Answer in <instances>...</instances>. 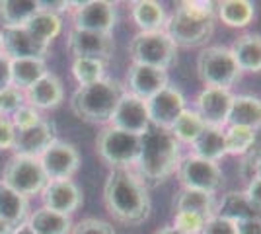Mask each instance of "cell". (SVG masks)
Listing matches in <instances>:
<instances>
[{
    "instance_id": "cell-6",
    "label": "cell",
    "mask_w": 261,
    "mask_h": 234,
    "mask_svg": "<svg viewBox=\"0 0 261 234\" xmlns=\"http://www.w3.org/2000/svg\"><path fill=\"white\" fill-rule=\"evenodd\" d=\"M96 152L111 170L135 168L141 152V137L106 125L96 137Z\"/></svg>"
},
{
    "instance_id": "cell-21",
    "label": "cell",
    "mask_w": 261,
    "mask_h": 234,
    "mask_svg": "<svg viewBox=\"0 0 261 234\" xmlns=\"http://www.w3.org/2000/svg\"><path fill=\"white\" fill-rule=\"evenodd\" d=\"M28 219H30L28 197L12 191L0 181V221H4L12 230H16L28 223Z\"/></svg>"
},
{
    "instance_id": "cell-45",
    "label": "cell",
    "mask_w": 261,
    "mask_h": 234,
    "mask_svg": "<svg viewBox=\"0 0 261 234\" xmlns=\"http://www.w3.org/2000/svg\"><path fill=\"white\" fill-rule=\"evenodd\" d=\"M10 86V59L0 53V90Z\"/></svg>"
},
{
    "instance_id": "cell-26",
    "label": "cell",
    "mask_w": 261,
    "mask_h": 234,
    "mask_svg": "<svg viewBox=\"0 0 261 234\" xmlns=\"http://www.w3.org/2000/svg\"><path fill=\"white\" fill-rule=\"evenodd\" d=\"M217 20L234 30H244L255 20V4L250 0L217 2Z\"/></svg>"
},
{
    "instance_id": "cell-3",
    "label": "cell",
    "mask_w": 261,
    "mask_h": 234,
    "mask_svg": "<svg viewBox=\"0 0 261 234\" xmlns=\"http://www.w3.org/2000/svg\"><path fill=\"white\" fill-rule=\"evenodd\" d=\"M217 4L205 0H187L175 8L164 25L175 47H205L215 34Z\"/></svg>"
},
{
    "instance_id": "cell-14",
    "label": "cell",
    "mask_w": 261,
    "mask_h": 234,
    "mask_svg": "<svg viewBox=\"0 0 261 234\" xmlns=\"http://www.w3.org/2000/svg\"><path fill=\"white\" fill-rule=\"evenodd\" d=\"M232 98H234V94L230 90L205 86L197 94L193 110L201 115V119L205 121L207 127L224 129L228 125V113L230 106H232Z\"/></svg>"
},
{
    "instance_id": "cell-28",
    "label": "cell",
    "mask_w": 261,
    "mask_h": 234,
    "mask_svg": "<svg viewBox=\"0 0 261 234\" xmlns=\"http://www.w3.org/2000/svg\"><path fill=\"white\" fill-rule=\"evenodd\" d=\"M28 226L33 234H70L72 230V219L61 215V213L49 211V209H37L30 215Z\"/></svg>"
},
{
    "instance_id": "cell-17",
    "label": "cell",
    "mask_w": 261,
    "mask_h": 234,
    "mask_svg": "<svg viewBox=\"0 0 261 234\" xmlns=\"http://www.w3.org/2000/svg\"><path fill=\"white\" fill-rule=\"evenodd\" d=\"M170 86V74L168 70L160 68L144 67V65H130L125 76V92H129L133 96L141 98V100H150L156 96L160 90Z\"/></svg>"
},
{
    "instance_id": "cell-2",
    "label": "cell",
    "mask_w": 261,
    "mask_h": 234,
    "mask_svg": "<svg viewBox=\"0 0 261 234\" xmlns=\"http://www.w3.org/2000/svg\"><path fill=\"white\" fill-rule=\"evenodd\" d=\"M181 160V145L168 129L150 125L141 135V152L135 164V172L148 186L156 188L172 178Z\"/></svg>"
},
{
    "instance_id": "cell-25",
    "label": "cell",
    "mask_w": 261,
    "mask_h": 234,
    "mask_svg": "<svg viewBox=\"0 0 261 234\" xmlns=\"http://www.w3.org/2000/svg\"><path fill=\"white\" fill-rule=\"evenodd\" d=\"M130 16L141 32H164V25L168 20L164 6L156 0L130 2Z\"/></svg>"
},
{
    "instance_id": "cell-44",
    "label": "cell",
    "mask_w": 261,
    "mask_h": 234,
    "mask_svg": "<svg viewBox=\"0 0 261 234\" xmlns=\"http://www.w3.org/2000/svg\"><path fill=\"white\" fill-rule=\"evenodd\" d=\"M238 234H261V219H246L238 221Z\"/></svg>"
},
{
    "instance_id": "cell-37",
    "label": "cell",
    "mask_w": 261,
    "mask_h": 234,
    "mask_svg": "<svg viewBox=\"0 0 261 234\" xmlns=\"http://www.w3.org/2000/svg\"><path fill=\"white\" fill-rule=\"evenodd\" d=\"M22 106H25V94L22 90L14 88V86H6L4 90H0V113L2 115H12L14 112H18Z\"/></svg>"
},
{
    "instance_id": "cell-46",
    "label": "cell",
    "mask_w": 261,
    "mask_h": 234,
    "mask_svg": "<svg viewBox=\"0 0 261 234\" xmlns=\"http://www.w3.org/2000/svg\"><path fill=\"white\" fill-rule=\"evenodd\" d=\"M154 234H181V232H177L172 224H166V226H162V228H158Z\"/></svg>"
},
{
    "instance_id": "cell-10",
    "label": "cell",
    "mask_w": 261,
    "mask_h": 234,
    "mask_svg": "<svg viewBox=\"0 0 261 234\" xmlns=\"http://www.w3.org/2000/svg\"><path fill=\"white\" fill-rule=\"evenodd\" d=\"M74 6L72 22L74 30L96 32L111 35L117 23V4L109 0H90V2H70Z\"/></svg>"
},
{
    "instance_id": "cell-20",
    "label": "cell",
    "mask_w": 261,
    "mask_h": 234,
    "mask_svg": "<svg viewBox=\"0 0 261 234\" xmlns=\"http://www.w3.org/2000/svg\"><path fill=\"white\" fill-rule=\"evenodd\" d=\"M23 94H25V100H28L25 103L35 108L37 112L39 110H55V108L61 106V101L65 98V88H63L61 78L53 72H47Z\"/></svg>"
},
{
    "instance_id": "cell-38",
    "label": "cell",
    "mask_w": 261,
    "mask_h": 234,
    "mask_svg": "<svg viewBox=\"0 0 261 234\" xmlns=\"http://www.w3.org/2000/svg\"><path fill=\"white\" fill-rule=\"evenodd\" d=\"M70 234H117L115 228L108 223V221H101V219H96V217H88V219H82L78 221Z\"/></svg>"
},
{
    "instance_id": "cell-40",
    "label": "cell",
    "mask_w": 261,
    "mask_h": 234,
    "mask_svg": "<svg viewBox=\"0 0 261 234\" xmlns=\"http://www.w3.org/2000/svg\"><path fill=\"white\" fill-rule=\"evenodd\" d=\"M201 234H238V226H236V221L226 219L222 215H215L207 219Z\"/></svg>"
},
{
    "instance_id": "cell-39",
    "label": "cell",
    "mask_w": 261,
    "mask_h": 234,
    "mask_svg": "<svg viewBox=\"0 0 261 234\" xmlns=\"http://www.w3.org/2000/svg\"><path fill=\"white\" fill-rule=\"evenodd\" d=\"M10 121L14 125V129L18 131V129H28V127H33V125H37V123L41 121V115L39 112L32 108V106H22L18 112H14L10 115Z\"/></svg>"
},
{
    "instance_id": "cell-48",
    "label": "cell",
    "mask_w": 261,
    "mask_h": 234,
    "mask_svg": "<svg viewBox=\"0 0 261 234\" xmlns=\"http://www.w3.org/2000/svg\"><path fill=\"white\" fill-rule=\"evenodd\" d=\"M12 234H33V232L30 230V226H28V224H22L20 228H16V230H14Z\"/></svg>"
},
{
    "instance_id": "cell-16",
    "label": "cell",
    "mask_w": 261,
    "mask_h": 234,
    "mask_svg": "<svg viewBox=\"0 0 261 234\" xmlns=\"http://www.w3.org/2000/svg\"><path fill=\"white\" fill-rule=\"evenodd\" d=\"M41 199L45 209L70 217L82 207L84 193L76 181L59 179V181H47V186L41 191Z\"/></svg>"
},
{
    "instance_id": "cell-22",
    "label": "cell",
    "mask_w": 261,
    "mask_h": 234,
    "mask_svg": "<svg viewBox=\"0 0 261 234\" xmlns=\"http://www.w3.org/2000/svg\"><path fill=\"white\" fill-rule=\"evenodd\" d=\"M230 51L242 72H261V34H242Z\"/></svg>"
},
{
    "instance_id": "cell-42",
    "label": "cell",
    "mask_w": 261,
    "mask_h": 234,
    "mask_svg": "<svg viewBox=\"0 0 261 234\" xmlns=\"http://www.w3.org/2000/svg\"><path fill=\"white\" fill-rule=\"evenodd\" d=\"M244 193H246V197H248V201H250L251 205L257 211H261V178H250Z\"/></svg>"
},
{
    "instance_id": "cell-7",
    "label": "cell",
    "mask_w": 261,
    "mask_h": 234,
    "mask_svg": "<svg viewBox=\"0 0 261 234\" xmlns=\"http://www.w3.org/2000/svg\"><path fill=\"white\" fill-rule=\"evenodd\" d=\"M130 59L135 65L168 70L177 61V47L166 32H139L130 39Z\"/></svg>"
},
{
    "instance_id": "cell-43",
    "label": "cell",
    "mask_w": 261,
    "mask_h": 234,
    "mask_svg": "<svg viewBox=\"0 0 261 234\" xmlns=\"http://www.w3.org/2000/svg\"><path fill=\"white\" fill-rule=\"evenodd\" d=\"M37 8L41 12H49V14H61V12H66L70 8V2L66 0H61V2H49V0H37Z\"/></svg>"
},
{
    "instance_id": "cell-30",
    "label": "cell",
    "mask_w": 261,
    "mask_h": 234,
    "mask_svg": "<svg viewBox=\"0 0 261 234\" xmlns=\"http://www.w3.org/2000/svg\"><path fill=\"white\" fill-rule=\"evenodd\" d=\"M217 215H222L232 221H246V219H261V211L251 205L244 191H228L222 195L217 205Z\"/></svg>"
},
{
    "instance_id": "cell-35",
    "label": "cell",
    "mask_w": 261,
    "mask_h": 234,
    "mask_svg": "<svg viewBox=\"0 0 261 234\" xmlns=\"http://www.w3.org/2000/svg\"><path fill=\"white\" fill-rule=\"evenodd\" d=\"M72 76L80 86H88L106 78V63L94 59H74L72 63Z\"/></svg>"
},
{
    "instance_id": "cell-13",
    "label": "cell",
    "mask_w": 261,
    "mask_h": 234,
    "mask_svg": "<svg viewBox=\"0 0 261 234\" xmlns=\"http://www.w3.org/2000/svg\"><path fill=\"white\" fill-rule=\"evenodd\" d=\"M146 108H148L150 125L170 131L175 119L187 108V100L177 86H166L150 100H146Z\"/></svg>"
},
{
    "instance_id": "cell-4",
    "label": "cell",
    "mask_w": 261,
    "mask_h": 234,
    "mask_svg": "<svg viewBox=\"0 0 261 234\" xmlns=\"http://www.w3.org/2000/svg\"><path fill=\"white\" fill-rule=\"evenodd\" d=\"M123 84L113 78H101L99 82L78 86L70 98V110L78 119L92 125H109L121 96Z\"/></svg>"
},
{
    "instance_id": "cell-32",
    "label": "cell",
    "mask_w": 261,
    "mask_h": 234,
    "mask_svg": "<svg viewBox=\"0 0 261 234\" xmlns=\"http://www.w3.org/2000/svg\"><path fill=\"white\" fill-rule=\"evenodd\" d=\"M205 127H207L205 121L193 108H185L181 115L172 125L170 133L174 135V139L179 145H193L199 139V135L205 131Z\"/></svg>"
},
{
    "instance_id": "cell-18",
    "label": "cell",
    "mask_w": 261,
    "mask_h": 234,
    "mask_svg": "<svg viewBox=\"0 0 261 234\" xmlns=\"http://www.w3.org/2000/svg\"><path fill=\"white\" fill-rule=\"evenodd\" d=\"M49 45L41 43L25 28H6L0 32V53L14 59H45Z\"/></svg>"
},
{
    "instance_id": "cell-23",
    "label": "cell",
    "mask_w": 261,
    "mask_h": 234,
    "mask_svg": "<svg viewBox=\"0 0 261 234\" xmlns=\"http://www.w3.org/2000/svg\"><path fill=\"white\" fill-rule=\"evenodd\" d=\"M228 125H240L257 131L261 127V98L250 94H238L232 98Z\"/></svg>"
},
{
    "instance_id": "cell-1",
    "label": "cell",
    "mask_w": 261,
    "mask_h": 234,
    "mask_svg": "<svg viewBox=\"0 0 261 234\" xmlns=\"http://www.w3.org/2000/svg\"><path fill=\"white\" fill-rule=\"evenodd\" d=\"M148 186L133 168L111 170L103 184V205L109 217L125 226H139L152 213Z\"/></svg>"
},
{
    "instance_id": "cell-12",
    "label": "cell",
    "mask_w": 261,
    "mask_h": 234,
    "mask_svg": "<svg viewBox=\"0 0 261 234\" xmlns=\"http://www.w3.org/2000/svg\"><path fill=\"white\" fill-rule=\"evenodd\" d=\"M66 49L74 59H94L108 63L113 57L115 43L113 37L108 34H96V32H84V30H70L66 35Z\"/></svg>"
},
{
    "instance_id": "cell-8",
    "label": "cell",
    "mask_w": 261,
    "mask_h": 234,
    "mask_svg": "<svg viewBox=\"0 0 261 234\" xmlns=\"http://www.w3.org/2000/svg\"><path fill=\"white\" fill-rule=\"evenodd\" d=\"M6 188L20 193L23 197H32L35 193H41L47 186V176L39 158H28V156H14L6 162L2 170V179Z\"/></svg>"
},
{
    "instance_id": "cell-9",
    "label": "cell",
    "mask_w": 261,
    "mask_h": 234,
    "mask_svg": "<svg viewBox=\"0 0 261 234\" xmlns=\"http://www.w3.org/2000/svg\"><path fill=\"white\" fill-rule=\"evenodd\" d=\"M175 176L185 190L205 191L211 195H217L224 181V174L217 162H208L195 154L181 156Z\"/></svg>"
},
{
    "instance_id": "cell-11",
    "label": "cell",
    "mask_w": 261,
    "mask_h": 234,
    "mask_svg": "<svg viewBox=\"0 0 261 234\" xmlns=\"http://www.w3.org/2000/svg\"><path fill=\"white\" fill-rule=\"evenodd\" d=\"M39 162L49 181L70 179L80 168V152L74 145L66 141H55L53 145L39 156Z\"/></svg>"
},
{
    "instance_id": "cell-29",
    "label": "cell",
    "mask_w": 261,
    "mask_h": 234,
    "mask_svg": "<svg viewBox=\"0 0 261 234\" xmlns=\"http://www.w3.org/2000/svg\"><path fill=\"white\" fill-rule=\"evenodd\" d=\"M191 154L205 158L208 162H220L226 156L224 145V129L218 127H205V131L199 135L195 143L191 145Z\"/></svg>"
},
{
    "instance_id": "cell-49",
    "label": "cell",
    "mask_w": 261,
    "mask_h": 234,
    "mask_svg": "<svg viewBox=\"0 0 261 234\" xmlns=\"http://www.w3.org/2000/svg\"><path fill=\"white\" fill-rule=\"evenodd\" d=\"M14 230H12L8 224L4 223V221H0V234H12Z\"/></svg>"
},
{
    "instance_id": "cell-5",
    "label": "cell",
    "mask_w": 261,
    "mask_h": 234,
    "mask_svg": "<svg viewBox=\"0 0 261 234\" xmlns=\"http://www.w3.org/2000/svg\"><path fill=\"white\" fill-rule=\"evenodd\" d=\"M197 76L208 88L230 90L242 78V70L230 47L207 45L197 57Z\"/></svg>"
},
{
    "instance_id": "cell-27",
    "label": "cell",
    "mask_w": 261,
    "mask_h": 234,
    "mask_svg": "<svg viewBox=\"0 0 261 234\" xmlns=\"http://www.w3.org/2000/svg\"><path fill=\"white\" fill-rule=\"evenodd\" d=\"M47 72L49 70L43 59H14L10 61V86L23 92Z\"/></svg>"
},
{
    "instance_id": "cell-33",
    "label": "cell",
    "mask_w": 261,
    "mask_h": 234,
    "mask_svg": "<svg viewBox=\"0 0 261 234\" xmlns=\"http://www.w3.org/2000/svg\"><path fill=\"white\" fill-rule=\"evenodd\" d=\"M25 30L41 43L49 45L57 35L63 32V20L57 14H49V12L37 10L30 22L25 23Z\"/></svg>"
},
{
    "instance_id": "cell-31",
    "label": "cell",
    "mask_w": 261,
    "mask_h": 234,
    "mask_svg": "<svg viewBox=\"0 0 261 234\" xmlns=\"http://www.w3.org/2000/svg\"><path fill=\"white\" fill-rule=\"evenodd\" d=\"M37 10V0H0V23L4 30L25 28Z\"/></svg>"
},
{
    "instance_id": "cell-34",
    "label": "cell",
    "mask_w": 261,
    "mask_h": 234,
    "mask_svg": "<svg viewBox=\"0 0 261 234\" xmlns=\"http://www.w3.org/2000/svg\"><path fill=\"white\" fill-rule=\"evenodd\" d=\"M224 145L226 154L230 156H246L251 152L255 145V131L240 125H226L224 127Z\"/></svg>"
},
{
    "instance_id": "cell-19",
    "label": "cell",
    "mask_w": 261,
    "mask_h": 234,
    "mask_svg": "<svg viewBox=\"0 0 261 234\" xmlns=\"http://www.w3.org/2000/svg\"><path fill=\"white\" fill-rule=\"evenodd\" d=\"M57 141L55 125L51 121H41L28 129H18L14 137V152L16 156H28V158H39L49 146Z\"/></svg>"
},
{
    "instance_id": "cell-41",
    "label": "cell",
    "mask_w": 261,
    "mask_h": 234,
    "mask_svg": "<svg viewBox=\"0 0 261 234\" xmlns=\"http://www.w3.org/2000/svg\"><path fill=\"white\" fill-rule=\"evenodd\" d=\"M14 137H16V129L12 125L10 117L0 113V150H8L14 146Z\"/></svg>"
},
{
    "instance_id": "cell-15",
    "label": "cell",
    "mask_w": 261,
    "mask_h": 234,
    "mask_svg": "<svg viewBox=\"0 0 261 234\" xmlns=\"http://www.w3.org/2000/svg\"><path fill=\"white\" fill-rule=\"evenodd\" d=\"M111 127L121 129L125 133L130 135H144L146 129L150 127V117H148V108L146 101L133 96L129 92H123L119 103L115 108V112L111 115Z\"/></svg>"
},
{
    "instance_id": "cell-24",
    "label": "cell",
    "mask_w": 261,
    "mask_h": 234,
    "mask_svg": "<svg viewBox=\"0 0 261 234\" xmlns=\"http://www.w3.org/2000/svg\"><path fill=\"white\" fill-rule=\"evenodd\" d=\"M217 205L218 199L211 193L197 190H181L175 193L174 197V213H197L205 219H211L217 215Z\"/></svg>"
},
{
    "instance_id": "cell-36",
    "label": "cell",
    "mask_w": 261,
    "mask_h": 234,
    "mask_svg": "<svg viewBox=\"0 0 261 234\" xmlns=\"http://www.w3.org/2000/svg\"><path fill=\"white\" fill-rule=\"evenodd\" d=\"M205 223H207V219L201 217V215H197V213L179 211V213H174L172 226L181 234H201Z\"/></svg>"
},
{
    "instance_id": "cell-47",
    "label": "cell",
    "mask_w": 261,
    "mask_h": 234,
    "mask_svg": "<svg viewBox=\"0 0 261 234\" xmlns=\"http://www.w3.org/2000/svg\"><path fill=\"white\" fill-rule=\"evenodd\" d=\"M251 178H261V156L255 160V164H253V176Z\"/></svg>"
}]
</instances>
